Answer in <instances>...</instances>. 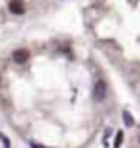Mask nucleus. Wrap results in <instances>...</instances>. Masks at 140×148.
<instances>
[{"instance_id":"nucleus-1","label":"nucleus","mask_w":140,"mask_h":148,"mask_svg":"<svg viewBox=\"0 0 140 148\" xmlns=\"http://www.w3.org/2000/svg\"><path fill=\"white\" fill-rule=\"evenodd\" d=\"M107 97V82L105 80H97L95 86H93V99L95 101H103Z\"/></svg>"},{"instance_id":"nucleus-2","label":"nucleus","mask_w":140,"mask_h":148,"mask_svg":"<svg viewBox=\"0 0 140 148\" xmlns=\"http://www.w3.org/2000/svg\"><path fill=\"white\" fill-rule=\"evenodd\" d=\"M12 62L14 64H27L29 62V49H16L12 53Z\"/></svg>"},{"instance_id":"nucleus-3","label":"nucleus","mask_w":140,"mask_h":148,"mask_svg":"<svg viewBox=\"0 0 140 148\" xmlns=\"http://www.w3.org/2000/svg\"><path fill=\"white\" fill-rule=\"evenodd\" d=\"M8 8H10L12 14H23L25 12V2H23V0H10Z\"/></svg>"},{"instance_id":"nucleus-4","label":"nucleus","mask_w":140,"mask_h":148,"mask_svg":"<svg viewBox=\"0 0 140 148\" xmlns=\"http://www.w3.org/2000/svg\"><path fill=\"white\" fill-rule=\"evenodd\" d=\"M121 117H124V123H126L128 127H132V125H134V117L128 113V111H124V113H121Z\"/></svg>"},{"instance_id":"nucleus-5","label":"nucleus","mask_w":140,"mask_h":148,"mask_svg":"<svg viewBox=\"0 0 140 148\" xmlns=\"http://www.w3.org/2000/svg\"><path fill=\"white\" fill-rule=\"evenodd\" d=\"M121 142H124V132H117L115 134V140H113V148H119Z\"/></svg>"},{"instance_id":"nucleus-6","label":"nucleus","mask_w":140,"mask_h":148,"mask_svg":"<svg viewBox=\"0 0 140 148\" xmlns=\"http://www.w3.org/2000/svg\"><path fill=\"white\" fill-rule=\"evenodd\" d=\"M31 148H43L41 144H37V142H31Z\"/></svg>"},{"instance_id":"nucleus-7","label":"nucleus","mask_w":140,"mask_h":148,"mask_svg":"<svg viewBox=\"0 0 140 148\" xmlns=\"http://www.w3.org/2000/svg\"><path fill=\"white\" fill-rule=\"evenodd\" d=\"M138 142H140V136H138Z\"/></svg>"}]
</instances>
